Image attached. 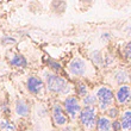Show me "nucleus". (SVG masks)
I'll return each mask as SVG.
<instances>
[{
  "label": "nucleus",
  "mask_w": 131,
  "mask_h": 131,
  "mask_svg": "<svg viewBox=\"0 0 131 131\" xmlns=\"http://www.w3.org/2000/svg\"><path fill=\"white\" fill-rule=\"evenodd\" d=\"M43 76H44L45 88L50 94L67 98L69 95H73V92H75L72 83L66 78L60 76L59 74H55L50 70H44Z\"/></svg>",
  "instance_id": "f257e3e1"
},
{
  "label": "nucleus",
  "mask_w": 131,
  "mask_h": 131,
  "mask_svg": "<svg viewBox=\"0 0 131 131\" xmlns=\"http://www.w3.org/2000/svg\"><path fill=\"white\" fill-rule=\"evenodd\" d=\"M67 72L73 78H80V79L93 76L97 73L93 64L81 56H75L69 61L67 64Z\"/></svg>",
  "instance_id": "f03ea898"
},
{
  "label": "nucleus",
  "mask_w": 131,
  "mask_h": 131,
  "mask_svg": "<svg viewBox=\"0 0 131 131\" xmlns=\"http://www.w3.org/2000/svg\"><path fill=\"white\" fill-rule=\"evenodd\" d=\"M98 99L97 108L99 112H106L114 105V91L108 85H99L93 92Z\"/></svg>",
  "instance_id": "7ed1b4c3"
},
{
  "label": "nucleus",
  "mask_w": 131,
  "mask_h": 131,
  "mask_svg": "<svg viewBox=\"0 0 131 131\" xmlns=\"http://www.w3.org/2000/svg\"><path fill=\"white\" fill-rule=\"evenodd\" d=\"M99 111L97 107H82L79 114V123L83 131H95Z\"/></svg>",
  "instance_id": "20e7f679"
},
{
  "label": "nucleus",
  "mask_w": 131,
  "mask_h": 131,
  "mask_svg": "<svg viewBox=\"0 0 131 131\" xmlns=\"http://www.w3.org/2000/svg\"><path fill=\"white\" fill-rule=\"evenodd\" d=\"M62 106L64 108L66 113L68 116V118L70 121H75L79 118V114L82 110V105H81V101L75 94L73 95H69V97L64 98L62 101Z\"/></svg>",
  "instance_id": "39448f33"
},
{
  "label": "nucleus",
  "mask_w": 131,
  "mask_h": 131,
  "mask_svg": "<svg viewBox=\"0 0 131 131\" xmlns=\"http://www.w3.org/2000/svg\"><path fill=\"white\" fill-rule=\"evenodd\" d=\"M51 119L54 125L61 129L68 126L69 124L68 116L66 113L62 104H60L59 101H54L51 105Z\"/></svg>",
  "instance_id": "423d86ee"
},
{
  "label": "nucleus",
  "mask_w": 131,
  "mask_h": 131,
  "mask_svg": "<svg viewBox=\"0 0 131 131\" xmlns=\"http://www.w3.org/2000/svg\"><path fill=\"white\" fill-rule=\"evenodd\" d=\"M114 103L118 106H130L131 105V85H121L114 90Z\"/></svg>",
  "instance_id": "0eeeda50"
},
{
  "label": "nucleus",
  "mask_w": 131,
  "mask_h": 131,
  "mask_svg": "<svg viewBox=\"0 0 131 131\" xmlns=\"http://www.w3.org/2000/svg\"><path fill=\"white\" fill-rule=\"evenodd\" d=\"M26 88L31 94L37 95V97H43L45 94V83L43 79H41L39 76L31 75L29 76L26 80Z\"/></svg>",
  "instance_id": "6e6552de"
},
{
  "label": "nucleus",
  "mask_w": 131,
  "mask_h": 131,
  "mask_svg": "<svg viewBox=\"0 0 131 131\" xmlns=\"http://www.w3.org/2000/svg\"><path fill=\"white\" fill-rule=\"evenodd\" d=\"M111 79H110V85L108 86H113L117 88L121 85H125V83H130L129 80V72L124 68H116L111 72Z\"/></svg>",
  "instance_id": "1a4fd4ad"
},
{
  "label": "nucleus",
  "mask_w": 131,
  "mask_h": 131,
  "mask_svg": "<svg viewBox=\"0 0 131 131\" xmlns=\"http://www.w3.org/2000/svg\"><path fill=\"white\" fill-rule=\"evenodd\" d=\"M14 111H16V114H17L18 117L26 118V117L30 116V105H29L25 100L19 99V100L16 101Z\"/></svg>",
  "instance_id": "9d476101"
},
{
  "label": "nucleus",
  "mask_w": 131,
  "mask_h": 131,
  "mask_svg": "<svg viewBox=\"0 0 131 131\" xmlns=\"http://www.w3.org/2000/svg\"><path fill=\"white\" fill-rule=\"evenodd\" d=\"M95 131H112V121L106 114H99Z\"/></svg>",
  "instance_id": "9b49d317"
},
{
  "label": "nucleus",
  "mask_w": 131,
  "mask_h": 131,
  "mask_svg": "<svg viewBox=\"0 0 131 131\" xmlns=\"http://www.w3.org/2000/svg\"><path fill=\"white\" fill-rule=\"evenodd\" d=\"M119 122L122 125V131H131V108H126L121 112Z\"/></svg>",
  "instance_id": "f8f14e48"
},
{
  "label": "nucleus",
  "mask_w": 131,
  "mask_h": 131,
  "mask_svg": "<svg viewBox=\"0 0 131 131\" xmlns=\"http://www.w3.org/2000/svg\"><path fill=\"white\" fill-rule=\"evenodd\" d=\"M74 90H75L76 97L79 98V99H82V98H85L87 94L90 93V90H88L87 83L83 82V81H79V82L76 83V86L74 87Z\"/></svg>",
  "instance_id": "ddd939ff"
},
{
  "label": "nucleus",
  "mask_w": 131,
  "mask_h": 131,
  "mask_svg": "<svg viewBox=\"0 0 131 131\" xmlns=\"http://www.w3.org/2000/svg\"><path fill=\"white\" fill-rule=\"evenodd\" d=\"M90 59L93 66H97V67H103L104 66V54L100 50H93L90 54Z\"/></svg>",
  "instance_id": "4468645a"
},
{
  "label": "nucleus",
  "mask_w": 131,
  "mask_h": 131,
  "mask_svg": "<svg viewBox=\"0 0 131 131\" xmlns=\"http://www.w3.org/2000/svg\"><path fill=\"white\" fill-rule=\"evenodd\" d=\"M10 63L13 67H17V68H24L28 66V61L23 55L20 54H16L10 59Z\"/></svg>",
  "instance_id": "2eb2a0df"
},
{
  "label": "nucleus",
  "mask_w": 131,
  "mask_h": 131,
  "mask_svg": "<svg viewBox=\"0 0 131 131\" xmlns=\"http://www.w3.org/2000/svg\"><path fill=\"white\" fill-rule=\"evenodd\" d=\"M81 105L82 107H97L98 99L94 93H88L85 98L81 99Z\"/></svg>",
  "instance_id": "dca6fc26"
},
{
  "label": "nucleus",
  "mask_w": 131,
  "mask_h": 131,
  "mask_svg": "<svg viewBox=\"0 0 131 131\" xmlns=\"http://www.w3.org/2000/svg\"><path fill=\"white\" fill-rule=\"evenodd\" d=\"M107 117L110 118L111 121H116V119H119V116H121V110H119V107L113 105L112 107H110L108 110L105 112Z\"/></svg>",
  "instance_id": "f3484780"
},
{
  "label": "nucleus",
  "mask_w": 131,
  "mask_h": 131,
  "mask_svg": "<svg viewBox=\"0 0 131 131\" xmlns=\"http://www.w3.org/2000/svg\"><path fill=\"white\" fill-rule=\"evenodd\" d=\"M0 130L1 131H16V126L10 121H7V119H0Z\"/></svg>",
  "instance_id": "a211bd4d"
},
{
  "label": "nucleus",
  "mask_w": 131,
  "mask_h": 131,
  "mask_svg": "<svg viewBox=\"0 0 131 131\" xmlns=\"http://www.w3.org/2000/svg\"><path fill=\"white\" fill-rule=\"evenodd\" d=\"M122 52H123V57H124V60H126L128 62H131V41H129L128 43L123 47Z\"/></svg>",
  "instance_id": "6ab92c4d"
},
{
  "label": "nucleus",
  "mask_w": 131,
  "mask_h": 131,
  "mask_svg": "<svg viewBox=\"0 0 131 131\" xmlns=\"http://www.w3.org/2000/svg\"><path fill=\"white\" fill-rule=\"evenodd\" d=\"M48 66H49V68L51 69V72L55 73V74H59V73L62 70V66H61V63L56 62V61H52V60H49L48 61Z\"/></svg>",
  "instance_id": "aec40b11"
},
{
  "label": "nucleus",
  "mask_w": 131,
  "mask_h": 131,
  "mask_svg": "<svg viewBox=\"0 0 131 131\" xmlns=\"http://www.w3.org/2000/svg\"><path fill=\"white\" fill-rule=\"evenodd\" d=\"M114 62V56L111 55V54H106V55H104V66L103 67H111V66L113 64Z\"/></svg>",
  "instance_id": "412c9836"
},
{
  "label": "nucleus",
  "mask_w": 131,
  "mask_h": 131,
  "mask_svg": "<svg viewBox=\"0 0 131 131\" xmlns=\"http://www.w3.org/2000/svg\"><path fill=\"white\" fill-rule=\"evenodd\" d=\"M112 131H122V125L119 119L112 121Z\"/></svg>",
  "instance_id": "4be33fe9"
},
{
  "label": "nucleus",
  "mask_w": 131,
  "mask_h": 131,
  "mask_svg": "<svg viewBox=\"0 0 131 131\" xmlns=\"http://www.w3.org/2000/svg\"><path fill=\"white\" fill-rule=\"evenodd\" d=\"M111 39V34L110 32H104L103 35H101V41L103 42H107Z\"/></svg>",
  "instance_id": "5701e85b"
},
{
  "label": "nucleus",
  "mask_w": 131,
  "mask_h": 131,
  "mask_svg": "<svg viewBox=\"0 0 131 131\" xmlns=\"http://www.w3.org/2000/svg\"><path fill=\"white\" fill-rule=\"evenodd\" d=\"M61 131H80L78 128H74V126H70V125H68V126H66V128L61 129Z\"/></svg>",
  "instance_id": "b1692460"
},
{
  "label": "nucleus",
  "mask_w": 131,
  "mask_h": 131,
  "mask_svg": "<svg viewBox=\"0 0 131 131\" xmlns=\"http://www.w3.org/2000/svg\"><path fill=\"white\" fill-rule=\"evenodd\" d=\"M3 41L5 42V43H12V44H13V43H16V41H14L12 37H4Z\"/></svg>",
  "instance_id": "393cba45"
},
{
  "label": "nucleus",
  "mask_w": 131,
  "mask_h": 131,
  "mask_svg": "<svg viewBox=\"0 0 131 131\" xmlns=\"http://www.w3.org/2000/svg\"><path fill=\"white\" fill-rule=\"evenodd\" d=\"M125 32L128 34V36H129V37H131V26H129V28H126V29H125Z\"/></svg>",
  "instance_id": "a878e982"
},
{
  "label": "nucleus",
  "mask_w": 131,
  "mask_h": 131,
  "mask_svg": "<svg viewBox=\"0 0 131 131\" xmlns=\"http://www.w3.org/2000/svg\"><path fill=\"white\" fill-rule=\"evenodd\" d=\"M129 80H130V85H131V69L129 70Z\"/></svg>",
  "instance_id": "bb28decb"
},
{
  "label": "nucleus",
  "mask_w": 131,
  "mask_h": 131,
  "mask_svg": "<svg viewBox=\"0 0 131 131\" xmlns=\"http://www.w3.org/2000/svg\"><path fill=\"white\" fill-rule=\"evenodd\" d=\"M26 131H34V130H26Z\"/></svg>",
  "instance_id": "cd10ccee"
}]
</instances>
